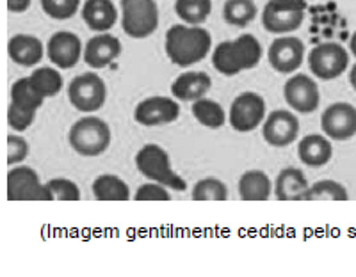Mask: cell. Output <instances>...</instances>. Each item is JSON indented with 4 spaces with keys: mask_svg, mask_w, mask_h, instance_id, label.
Here are the masks:
<instances>
[{
    "mask_svg": "<svg viewBox=\"0 0 356 277\" xmlns=\"http://www.w3.org/2000/svg\"><path fill=\"white\" fill-rule=\"evenodd\" d=\"M212 49V36L200 25H173L166 33V56L180 68L205 59Z\"/></svg>",
    "mask_w": 356,
    "mask_h": 277,
    "instance_id": "6da1fadb",
    "label": "cell"
},
{
    "mask_svg": "<svg viewBox=\"0 0 356 277\" xmlns=\"http://www.w3.org/2000/svg\"><path fill=\"white\" fill-rule=\"evenodd\" d=\"M260 59L262 47L253 34H243L234 41H222L212 53V65L225 76H235L255 68Z\"/></svg>",
    "mask_w": 356,
    "mask_h": 277,
    "instance_id": "7a4b0ae2",
    "label": "cell"
},
{
    "mask_svg": "<svg viewBox=\"0 0 356 277\" xmlns=\"http://www.w3.org/2000/svg\"><path fill=\"white\" fill-rule=\"evenodd\" d=\"M109 125L97 116H86L75 123L68 132V142L82 157H98L111 146Z\"/></svg>",
    "mask_w": 356,
    "mask_h": 277,
    "instance_id": "3957f363",
    "label": "cell"
},
{
    "mask_svg": "<svg viewBox=\"0 0 356 277\" xmlns=\"http://www.w3.org/2000/svg\"><path fill=\"white\" fill-rule=\"evenodd\" d=\"M136 167L143 176L177 192L186 190V181L178 176L170 164V155L159 144H145L136 155Z\"/></svg>",
    "mask_w": 356,
    "mask_h": 277,
    "instance_id": "277c9868",
    "label": "cell"
},
{
    "mask_svg": "<svg viewBox=\"0 0 356 277\" xmlns=\"http://www.w3.org/2000/svg\"><path fill=\"white\" fill-rule=\"evenodd\" d=\"M122 25L134 40L148 37L159 27V8L155 0H122Z\"/></svg>",
    "mask_w": 356,
    "mask_h": 277,
    "instance_id": "5b68a950",
    "label": "cell"
},
{
    "mask_svg": "<svg viewBox=\"0 0 356 277\" xmlns=\"http://www.w3.org/2000/svg\"><path fill=\"white\" fill-rule=\"evenodd\" d=\"M305 0H271L262 11V25L267 33L289 34L301 27L305 20Z\"/></svg>",
    "mask_w": 356,
    "mask_h": 277,
    "instance_id": "8992f818",
    "label": "cell"
},
{
    "mask_svg": "<svg viewBox=\"0 0 356 277\" xmlns=\"http://www.w3.org/2000/svg\"><path fill=\"white\" fill-rule=\"evenodd\" d=\"M70 103L84 114H93L100 110L107 100L106 82L100 75L89 72L75 76L68 85Z\"/></svg>",
    "mask_w": 356,
    "mask_h": 277,
    "instance_id": "52a82bcc",
    "label": "cell"
},
{
    "mask_svg": "<svg viewBox=\"0 0 356 277\" xmlns=\"http://www.w3.org/2000/svg\"><path fill=\"white\" fill-rule=\"evenodd\" d=\"M349 53L339 43H321L308 53V68L321 81H333L348 69Z\"/></svg>",
    "mask_w": 356,
    "mask_h": 277,
    "instance_id": "ba28073f",
    "label": "cell"
},
{
    "mask_svg": "<svg viewBox=\"0 0 356 277\" xmlns=\"http://www.w3.org/2000/svg\"><path fill=\"white\" fill-rule=\"evenodd\" d=\"M264 119H266V101L257 92H243L232 101L228 121L235 132H253L262 125Z\"/></svg>",
    "mask_w": 356,
    "mask_h": 277,
    "instance_id": "9c48e42d",
    "label": "cell"
},
{
    "mask_svg": "<svg viewBox=\"0 0 356 277\" xmlns=\"http://www.w3.org/2000/svg\"><path fill=\"white\" fill-rule=\"evenodd\" d=\"M9 201H52V194L47 185L31 167H15L8 173Z\"/></svg>",
    "mask_w": 356,
    "mask_h": 277,
    "instance_id": "30bf717a",
    "label": "cell"
},
{
    "mask_svg": "<svg viewBox=\"0 0 356 277\" xmlns=\"http://www.w3.org/2000/svg\"><path fill=\"white\" fill-rule=\"evenodd\" d=\"M321 128L330 141L344 142L356 135V107L346 101H337L321 116Z\"/></svg>",
    "mask_w": 356,
    "mask_h": 277,
    "instance_id": "8fae6325",
    "label": "cell"
},
{
    "mask_svg": "<svg viewBox=\"0 0 356 277\" xmlns=\"http://www.w3.org/2000/svg\"><path fill=\"white\" fill-rule=\"evenodd\" d=\"M284 98L298 114L316 112L321 103V92L316 81L305 73H298L285 82Z\"/></svg>",
    "mask_w": 356,
    "mask_h": 277,
    "instance_id": "7c38bea8",
    "label": "cell"
},
{
    "mask_svg": "<svg viewBox=\"0 0 356 277\" xmlns=\"http://www.w3.org/2000/svg\"><path fill=\"white\" fill-rule=\"evenodd\" d=\"M262 135L267 144L275 146V148L291 146L300 135V119L289 110H273L264 119Z\"/></svg>",
    "mask_w": 356,
    "mask_h": 277,
    "instance_id": "4fadbf2b",
    "label": "cell"
},
{
    "mask_svg": "<svg viewBox=\"0 0 356 277\" xmlns=\"http://www.w3.org/2000/svg\"><path fill=\"white\" fill-rule=\"evenodd\" d=\"M180 116V105L168 96H152L139 101L134 110V119L143 126L170 125Z\"/></svg>",
    "mask_w": 356,
    "mask_h": 277,
    "instance_id": "5bb4252c",
    "label": "cell"
},
{
    "mask_svg": "<svg viewBox=\"0 0 356 277\" xmlns=\"http://www.w3.org/2000/svg\"><path fill=\"white\" fill-rule=\"evenodd\" d=\"M305 60V43L300 37L280 36L269 47V65L278 73H294Z\"/></svg>",
    "mask_w": 356,
    "mask_h": 277,
    "instance_id": "9a60e30c",
    "label": "cell"
},
{
    "mask_svg": "<svg viewBox=\"0 0 356 277\" xmlns=\"http://www.w3.org/2000/svg\"><path fill=\"white\" fill-rule=\"evenodd\" d=\"M47 56L57 68L70 69L77 66L81 57L84 56L81 37L68 31H59L52 34L47 43Z\"/></svg>",
    "mask_w": 356,
    "mask_h": 277,
    "instance_id": "2e32d148",
    "label": "cell"
},
{
    "mask_svg": "<svg viewBox=\"0 0 356 277\" xmlns=\"http://www.w3.org/2000/svg\"><path fill=\"white\" fill-rule=\"evenodd\" d=\"M122 53V43L116 36L109 33H100L98 36L91 37L86 43L84 56L82 59L86 65L93 69H102L109 66L113 60H116Z\"/></svg>",
    "mask_w": 356,
    "mask_h": 277,
    "instance_id": "e0dca14e",
    "label": "cell"
},
{
    "mask_svg": "<svg viewBox=\"0 0 356 277\" xmlns=\"http://www.w3.org/2000/svg\"><path fill=\"white\" fill-rule=\"evenodd\" d=\"M82 20L95 33H107L118 20L113 0H86L82 6Z\"/></svg>",
    "mask_w": 356,
    "mask_h": 277,
    "instance_id": "ac0fdd59",
    "label": "cell"
},
{
    "mask_svg": "<svg viewBox=\"0 0 356 277\" xmlns=\"http://www.w3.org/2000/svg\"><path fill=\"white\" fill-rule=\"evenodd\" d=\"M212 78L203 72H186L175 78L171 85V92L177 100L196 101L205 98V94L211 91Z\"/></svg>",
    "mask_w": 356,
    "mask_h": 277,
    "instance_id": "d6986e66",
    "label": "cell"
},
{
    "mask_svg": "<svg viewBox=\"0 0 356 277\" xmlns=\"http://www.w3.org/2000/svg\"><path fill=\"white\" fill-rule=\"evenodd\" d=\"M298 155H300V160L308 167H323L332 160L333 146L326 135L310 133V135H305L298 144Z\"/></svg>",
    "mask_w": 356,
    "mask_h": 277,
    "instance_id": "ffe728a7",
    "label": "cell"
},
{
    "mask_svg": "<svg viewBox=\"0 0 356 277\" xmlns=\"http://www.w3.org/2000/svg\"><path fill=\"white\" fill-rule=\"evenodd\" d=\"M308 187L310 183L303 171L298 167H285L275 180V196L280 201H303Z\"/></svg>",
    "mask_w": 356,
    "mask_h": 277,
    "instance_id": "44dd1931",
    "label": "cell"
},
{
    "mask_svg": "<svg viewBox=\"0 0 356 277\" xmlns=\"http://www.w3.org/2000/svg\"><path fill=\"white\" fill-rule=\"evenodd\" d=\"M8 52L13 62L20 66H36L43 59V43L31 34H17L8 43Z\"/></svg>",
    "mask_w": 356,
    "mask_h": 277,
    "instance_id": "7402d4cb",
    "label": "cell"
},
{
    "mask_svg": "<svg viewBox=\"0 0 356 277\" xmlns=\"http://www.w3.org/2000/svg\"><path fill=\"white\" fill-rule=\"evenodd\" d=\"M271 178L264 171H246L239 180V196L244 201H267L271 197Z\"/></svg>",
    "mask_w": 356,
    "mask_h": 277,
    "instance_id": "603a6c76",
    "label": "cell"
},
{
    "mask_svg": "<svg viewBox=\"0 0 356 277\" xmlns=\"http://www.w3.org/2000/svg\"><path fill=\"white\" fill-rule=\"evenodd\" d=\"M93 194L100 201H129V185L120 176L114 174H102L93 181Z\"/></svg>",
    "mask_w": 356,
    "mask_h": 277,
    "instance_id": "cb8c5ba5",
    "label": "cell"
},
{
    "mask_svg": "<svg viewBox=\"0 0 356 277\" xmlns=\"http://www.w3.org/2000/svg\"><path fill=\"white\" fill-rule=\"evenodd\" d=\"M193 116L198 121L200 125L207 126V128L218 130L221 126H225L227 123V112L222 109L221 105L214 100H209V98H202V100L193 101Z\"/></svg>",
    "mask_w": 356,
    "mask_h": 277,
    "instance_id": "d4e9b609",
    "label": "cell"
},
{
    "mask_svg": "<svg viewBox=\"0 0 356 277\" xmlns=\"http://www.w3.org/2000/svg\"><path fill=\"white\" fill-rule=\"evenodd\" d=\"M44 100L47 98L34 87L29 76L20 78V81H17L11 85V101L18 105V107H22V109L38 112V109L43 105Z\"/></svg>",
    "mask_w": 356,
    "mask_h": 277,
    "instance_id": "484cf974",
    "label": "cell"
},
{
    "mask_svg": "<svg viewBox=\"0 0 356 277\" xmlns=\"http://www.w3.org/2000/svg\"><path fill=\"white\" fill-rule=\"evenodd\" d=\"M222 18L234 27H246L257 18V4L253 0H227L222 6Z\"/></svg>",
    "mask_w": 356,
    "mask_h": 277,
    "instance_id": "4316f807",
    "label": "cell"
},
{
    "mask_svg": "<svg viewBox=\"0 0 356 277\" xmlns=\"http://www.w3.org/2000/svg\"><path fill=\"white\" fill-rule=\"evenodd\" d=\"M175 12L186 25H202L212 12L211 0H177Z\"/></svg>",
    "mask_w": 356,
    "mask_h": 277,
    "instance_id": "83f0119b",
    "label": "cell"
},
{
    "mask_svg": "<svg viewBox=\"0 0 356 277\" xmlns=\"http://www.w3.org/2000/svg\"><path fill=\"white\" fill-rule=\"evenodd\" d=\"M323 199H330V201H348L349 194L344 185H340L339 181L321 180L317 183L310 185L303 196V201H323Z\"/></svg>",
    "mask_w": 356,
    "mask_h": 277,
    "instance_id": "f1b7e54d",
    "label": "cell"
},
{
    "mask_svg": "<svg viewBox=\"0 0 356 277\" xmlns=\"http://www.w3.org/2000/svg\"><path fill=\"white\" fill-rule=\"evenodd\" d=\"M29 78H31L34 87H36L44 98L56 96L57 92L63 89V85H65L61 73L57 72V69L50 68V66H43V68L34 69Z\"/></svg>",
    "mask_w": 356,
    "mask_h": 277,
    "instance_id": "f546056e",
    "label": "cell"
},
{
    "mask_svg": "<svg viewBox=\"0 0 356 277\" xmlns=\"http://www.w3.org/2000/svg\"><path fill=\"white\" fill-rule=\"evenodd\" d=\"M195 201H227L228 189L218 178H203L193 187Z\"/></svg>",
    "mask_w": 356,
    "mask_h": 277,
    "instance_id": "4dcf8cb0",
    "label": "cell"
},
{
    "mask_svg": "<svg viewBox=\"0 0 356 277\" xmlns=\"http://www.w3.org/2000/svg\"><path fill=\"white\" fill-rule=\"evenodd\" d=\"M81 0H41V8L54 20H68L79 11Z\"/></svg>",
    "mask_w": 356,
    "mask_h": 277,
    "instance_id": "1f68e13d",
    "label": "cell"
},
{
    "mask_svg": "<svg viewBox=\"0 0 356 277\" xmlns=\"http://www.w3.org/2000/svg\"><path fill=\"white\" fill-rule=\"evenodd\" d=\"M47 189L52 194V199H59V201H79L81 199V190H79L77 183H73L72 180H66V178H54L47 183Z\"/></svg>",
    "mask_w": 356,
    "mask_h": 277,
    "instance_id": "d6a6232c",
    "label": "cell"
},
{
    "mask_svg": "<svg viewBox=\"0 0 356 277\" xmlns=\"http://www.w3.org/2000/svg\"><path fill=\"white\" fill-rule=\"evenodd\" d=\"M34 117H36V112H33V110L22 109V107L13 103V101L9 103L8 123L13 130H17V132H25V130L34 123Z\"/></svg>",
    "mask_w": 356,
    "mask_h": 277,
    "instance_id": "836d02e7",
    "label": "cell"
},
{
    "mask_svg": "<svg viewBox=\"0 0 356 277\" xmlns=\"http://www.w3.org/2000/svg\"><path fill=\"white\" fill-rule=\"evenodd\" d=\"M134 199L136 201H170V192L164 185L152 181V183L141 185Z\"/></svg>",
    "mask_w": 356,
    "mask_h": 277,
    "instance_id": "e575fe53",
    "label": "cell"
},
{
    "mask_svg": "<svg viewBox=\"0 0 356 277\" xmlns=\"http://www.w3.org/2000/svg\"><path fill=\"white\" fill-rule=\"evenodd\" d=\"M29 157V142L24 137L8 135V164H20Z\"/></svg>",
    "mask_w": 356,
    "mask_h": 277,
    "instance_id": "d590c367",
    "label": "cell"
},
{
    "mask_svg": "<svg viewBox=\"0 0 356 277\" xmlns=\"http://www.w3.org/2000/svg\"><path fill=\"white\" fill-rule=\"evenodd\" d=\"M31 8V0H8V9L11 12H25Z\"/></svg>",
    "mask_w": 356,
    "mask_h": 277,
    "instance_id": "8d00e7d4",
    "label": "cell"
},
{
    "mask_svg": "<svg viewBox=\"0 0 356 277\" xmlns=\"http://www.w3.org/2000/svg\"><path fill=\"white\" fill-rule=\"evenodd\" d=\"M349 50H351L353 56L356 57V31H355V33H353L351 40H349Z\"/></svg>",
    "mask_w": 356,
    "mask_h": 277,
    "instance_id": "74e56055",
    "label": "cell"
},
{
    "mask_svg": "<svg viewBox=\"0 0 356 277\" xmlns=\"http://www.w3.org/2000/svg\"><path fill=\"white\" fill-rule=\"evenodd\" d=\"M349 82H351L353 89H355V91H356V65L353 66L351 72H349Z\"/></svg>",
    "mask_w": 356,
    "mask_h": 277,
    "instance_id": "f35d334b",
    "label": "cell"
}]
</instances>
